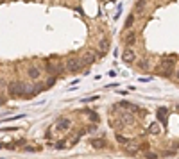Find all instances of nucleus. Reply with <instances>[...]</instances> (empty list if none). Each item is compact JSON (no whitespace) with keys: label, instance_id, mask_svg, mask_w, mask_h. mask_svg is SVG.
Returning <instances> with one entry per match:
<instances>
[{"label":"nucleus","instance_id":"obj_1","mask_svg":"<svg viewBox=\"0 0 179 159\" xmlns=\"http://www.w3.org/2000/svg\"><path fill=\"white\" fill-rule=\"evenodd\" d=\"M7 91L11 97H25L27 91H25V84L20 82V81H13L7 84Z\"/></svg>","mask_w":179,"mask_h":159},{"label":"nucleus","instance_id":"obj_2","mask_svg":"<svg viewBox=\"0 0 179 159\" xmlns=\"http://www.w3.org/2000/svg\"><path fill=\"white\" fill-rule=\"evenodd\" d=\"M82 66H84L82 57H70V59L66 61V68H68V72H79V70H82Z\"/></svg>","mask_w":179,"mask_h":159},{"label":"nucleus","instance_id":"obj_3","mask_svg":"<svg viewBox=\"0 0 179 159\" xmlns=\"http://www.w3.org/2000/svg\"><path fill=\"white\" fill-rule=\"evenodd\" d=\"M174 66H176V61H174V59H170V57H169V59H163V61H161V70H163L161 75H163V77H170L172 72H174Z\"/></svg>","mask_w":179,"mask_h":159},{"label":"nucleus","instance_id":"obj_4","mask_svg":"<svg viewBox=\"0 0 179 159\" xmlns=\"http://www.w3.org/2000/svg\"><path fill=\"white\" fill-rule=\"evenodd\" d=\"M134 59H136V54H134V50H133L131 47H127V48L122 50V61H124V63L131 64V63H134Z\"/></svg>","mask_w":179,"mask_h":159},{"label":"nucleus","instance_id":"obj_5","mask_svg":"<svg viewBox=\"0 0 179 159\" xmlns=\"http://www.w3.org/2000/svg\"><path fill=\"white\" fill-rule=\"evenodd\" d=\"M70 127H72V120H70V118H59V120L56 122V129L61 131V132L68 131Z\"/></svg>","mask_w":179,"mask_h":159},{"label":"nucleus","instance_id":"obj_6","mask_svg":"<svg viewBox=\"0 0 179 159\" xmlns=\"http://www.w3.org/2000/svg\"><path fill=\"white\" fill-rule=\"evenodd\" d=\"M167 116H169L167 107H158V111H156V118H158V122H160V124H165V122H167Z\"/></svg>","mask_w":179,"mask_h":159},{"label":"nucleus","instance_id":"obj_7","mask_svg":"<svg viewBox=\"0 0 179 159\" xmlns=\"http://www.w3.org/2000/svg\"><path fill=\"white\" fill-rule=\"evenodd\" d=\"M91 147H93V149H97V150H102V149H106V147H108V143H106V140H104V138H93V140H91Z\"/></svg>","mask_w":179,"mask_h":159},{"label":"nucleus","instance_id":"obj_8","mask_svg":"<svg viewBox=\"0 0 179 159\" xmlns=\"http://www.w3.org/2000/svg\"><path fill=\"white\" fill-rule=\"evenodd\" d=\"M27 75H29V79H32V81H38V79H39V75H41V72H39V68H36V66H29V70H27Z\"/></svg>","mask_w":179,"mask_h":159},{"label":"nucleus","instance_id":"obj_9","mask_svg":"<svg viewBox=\"0 0 179 159\" xmlns=\"http://www.w3.org/2000/svg\"><path fill=\"white\" fill-rule=\"evenodd\" d=\"M124 41H126V45H127V47H131V45H134V43H136V32H133V30H129V32L126 34V38H124Z\"/></svg>","mask_w":179,"mask_h":159},{"label":"nucleus","instance_id":"obj_10","mask_svg":"<svg viewBox=\"0 0 179 159\" xmlns=\"http://www.w3.org/2000/svg\"><path fill=\"white\" fill-rule=\"evenodd\" d=\"M108 48H109V41H108V38H102V39L99 41V52H100V54H106Z\"/></svg>","mask_w":179,"mask_h":159},{"label":"nucleus","instance_id":"obj_11","mask_svg":"<svg viewBox=\"0 0 179 159\" xmlns=\"http://www.w3.org/2000/svg\"><path fill=\"white\" fill-rule=\"evenodd\" d=\"M149 132L154 134V136H158V134H160V124H158V122L151 124V125H149Z\"/></svg>","mask_w":179,"mask_h":159},{"label":"nucleus","instance_id":"obj_12","mask_svg":"<svg viewBox=\"0 0 179 159\" xmlns=\"http://www.w3.org/2000/svg\"><path fill=\"white\" fill-rule=\"evenodd\" d=\"M145 5H147V0H138L136 5H134V11H136V13H143Z\"/></svg>","mask_w":179,"mask_h":159},{"label":"nucleus","instance_id":"obj_13","mask_svg":"<svg viewBox=\"0 0 179 159\" xmlns=\"http://www.w3.org/2000/svg\"><path fill=\"white\" fill-rule=\"evenodd\" d=\"M82 61H84V64H91V63L95 61V55H93L91 52H88V54H86V55L82 57Z\"/></svg>","mask_w":179,"mask_h":159},{"label":"nucleus","instance_id":"obj_14","mask_svg":"<svg viewBox=\"0 0 179 159\" xmlns=\"http://www.w3.org/2000/svg\"><path fill=\"white\" fill-rule=\"evenodd\" d=\"M39 150H41L39 145H27L25 147V152H39Z\"/></svg>","mask_w":179,"mask_h":159},{"label":"nucleus","instance_id":"obj_15","mask_svg":"<svg viewBox=\"0 0 179 159\" xmlns=\"http://www.w3.org/2000/svg\"><path fill=\"white\" fill-rule=\"evenodd\" d=\"M122 118H124V124H127V125H133V124L136 122V120H134V118H133L131 115H124Z\"/></svg>","mask_w":179,"mask_h":159},{"label":"nucleus","instance_id":"obj_16","mask_svg":"<svg viewBox=\"0 0 179 159\" xmlns=\"http://www.w3.org/2000/svg\"><path fill=\"white\" fill-rule=\"evenodd\" d=\"M133 23H134V14L127 16V20H126V29H131V27H133Z\"/></svg>","mask_w":179,"mask_h":159},{"label":"nucleus","instance_id":"obj_17","mask_svg":"<svg viewBox=\"0 0 179 159\" xmlns=\"http://www.w3.org/2000/svg\"><path fill=\"white\" fill-rule=\"evenodd\" d=\"M90 120L97 124V122H99V115H97V113H90Z\"/></svg>","mask_w":179,"mask_h":159},{"label":"nucleus","instance_id":"obj_18","mask_svg":"<svg viewBox=\"0 0 179 159\" xmlns=\"http://www.w3.org/2000/svg\"><path fill=\"white\" fill-rule=\"evenodd\" d=\"M65 147H66V143H65V141H57V143H56V149H57V150H63Z\"/></svg>","mask_w":179,"mask_h":159},{"label":"nucleus","instance_id":"obj_19","mask_svg":"<svg viewBox=\"0 0 179 159\" xmlns=\"http://www.w3.org/2000/svg\"><path fill=\"white\" fill-rule=\"evenodd\" d=\"M56 84V77H48V81H47V86H54Z\"/></svg>","mask_w":179,"mask_h":159},{"label":"nucleus","instance_id":"obj_20","mask_svg":"<svg viewBox=\"0 0 179 159\" xmlns=\"http://www.w3.org/2000/svg\"><path fill=\"white\" fill-rule=\"evenodd\" d=\"M138 64H140V68H143V70H147V68H149V64H147V61H140Z\"/></svg>","mask_w":179,"mask_h":159},{"label":"nucleus","instance_id":"obj_21","mask_svg":"<svg viewBox=\"0 0 179 159\" xmlns=\"http://www.w3.org/2000/svg\"><path fill=\"white\" fill-rule=\"evenodd\" d=\"M117 140H118L120 143H127V140H126L124 136H120V134H117Z\"/></svg>","mask_w":179,"mask_h":159},{"label":"nucleus","instance_id":"obj_22","mask_svg":"<svg viewBox=\"0 0 179 159\" xmlns=\"http://www.w3.org/2000/svg\"><path fill=\"white\" fill-rule=\"evenodd\" d=\"M4 84H5V82H4V79H0V86H4Z\"/></svg>","mask_w":179,"mask_h":159},{"label":"nucleus","instance_id":"obj_23","mask_svg":"<svg viewBox=\"0 0 179 159\" xmlns=\"http://www.w3.org/2000/svg\"><path fill=\"white\" fill-rule=\"evenodd\" d=\"M2 104H4V97H0V106H2Z\"/></svg>","mask_w":179,"mask_h":159},{"label":"nucleus","instance_id":"obj_24","mask_svg":"<svg viewBox=\"0 0 179 159\" xmlns=\"http://www.w3.org/2000/svg\"><path fill=\"white\" fill-rule=\"evenodd\" d=\"M4 147H5V145H2V143H0V149H4Z\"/></svg>","mask_w":179,"mask_h":159},{"label":"nucleus","instance_id":"obj_25","mask_svg":"<svg viewBox=\"0 0 179 159\" xmlns=\"http://www.w3.org/2000/svg\"><path fill=\"white\" fill-rule=\"evenodd\" d=\"M176 77H178V79H179V72H178V73H176Z\"/></svg>","mask_w":179,"mask_h":159}]
</instances>
